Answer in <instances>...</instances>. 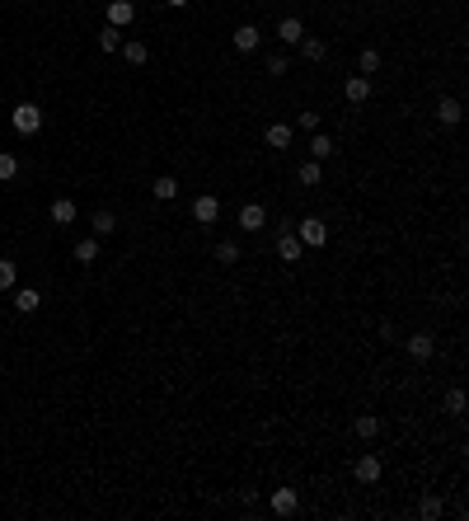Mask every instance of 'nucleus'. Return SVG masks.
I'll return each mask as SVG.
<instances>
[{
  "label": "nucleus",
  "instance_id": "1a4fd4ad",
  "mask_svg": "<svg viewBox=\"0 0 469 521\" xmlns=\"http://www.w3.org/2000/svg\"><path fill=\"white\" fill-rule=\"evenodd\" d=\"M230 43H234V52H253L258 43H263V38H258V29H253V24H239Z\"/></svg>",
  "mask_w": 469,
  "mask_h": 521
},
{
  "label": "nucleus",
  "instance_id": "473e14b6",
  "mask_svg": "<svg viewBox=\"0 0 469 521\" xmlns=\"http://www.w3.org/2000/svg\"><path fill=\"white\" fill-rule=\"evenodd\" d=\"M296 123H300V127H305V132H319V113H300Z\"/></svg>",
  "mask_w": 469,
  "mask_h": 521
},
{
  "label": "nucleus",
  "instance_id": "cd10ccee",
  "mask_svg": "<svg viewBox=\"0 0 469 521\" xmlns=\"http://www.w3.org/2000/svg\"><path fill=\"white\" fill-rule=\"evenodd\" d=\"M375 432H380V418H371V413H361V418H357V437H366V442H371Z\"/></svg>",
  "mask_w": 469,
  "mask_h": 521
},
{
  "label": "nucleus",
  "instance_id": "f3484780",
  "mask_svg": "<svg viewBox=\"0 0 469 521\" xmlns=\"http://www.w3.org/2000/svg\"><path fill=\"white\" fill-rule=\"evenodd\" d=\"M437 118H441L446 127H455L460 118H465V109H460V99H441V104H437Z\"/></svg>",
  "mask_w": 469,
  "mask_h": 521
},
{
  "label": "nucleus",
  "instance_id": "f03ea898",
  "mask_svg": "<svg viewBox=\"0 0 469 521\" xmlns=\"http://www.w3.org/2000/svg\"><path fill=\"white\" fill-rule=\"evenodd\" d=\"M296 235H300V244H310V249H319V244H328V225L319 221V216H305Z\"/></svg>",
  "mask_w": 469,
  "mask_h": 521
},
{
  "label": "nucleus",
  "instance_id": "72a5a7b5",
  "mask_svg": "<svg viewBox=\"0 0 469 521\" xmlns=\"http://www.w3.org/2000/svg\"><path fill=\"white\" fill-rule=\"evenodd\" d=\"M164 5H174V10H183V5H188V0H164Z\"/></svg>",
  "mask_w": 469,
  "mask_h": 521
},
{
  "label": "nucleus",
  "instance_id": "393cba45",
  "mask_svg": "<svg viewBox=\"0 0 469 521\" xmlns=\"http://www.w3.org/2000/svg\"><path fill=\"white\" fill-rule=\"evenodd\" d=\"M300 52H305V62H324V43H319V38H300Z\"/></svg>",
  "mask_w": 469,
  "mask_h": 521
},
{
  "label": "nucleus",
  "instance_id": "4be33fe9",
  "mask_svg": "<svg viewBox=\"0 0 469 521\" xmlns=\"http://www.w3.org/2000/svg\"><path fill=\"white\" fill-rule=\"evenodd\" d=\"M296 179L305 183V188H314V183H319V160H305V165H296Z\"/></svg>",
  "mask_w": 469,
  "mask_h": 521
},
{
  "label": "nucleus",
  "instance_id": "6ab92c4d",
  "mask_svg": "<svg viewBox=\"0 0 469 521\" xmlns=\"http://www.w3.org/2000/svg\"><path fill=\"white\" fill-rule=\"evenodd\" d=\"M441 512H446V503H441V498H432V493H427V498L418 503V517H422V521H437Z\"/></svg>",
  "mask_w": 469,
  "mask_h": 521
},
{
  "label": "nucleus",
  "instance_id": "39448f33",
  "mask_svg": "<svg viewBox=\"0 0 469 521\" xmlns=\"http://www.w3.org/2000/svg\"><path fill=\"white\" fill-rule=\"evenodd\" d=\"M263 225H267V211H263L258 202H244V207H239V230H249V235H253V230H263Z\"/></svg>",
  "mask_w": 469,
  "mask_h": 521
},
{
  "label": "nucleus",
  "instance_id": "dca6fc26",
  "mask_svg": "<svg viewBox=\"0 0 469 521\" xmlns=\"http://www.w3.org/2000/svg\"><path fill=\"white\" fill-rule=\"evenodd\" d=\"M296 489H277L272 493V512H277V517H291V512H296Z\"/></svg>",
  "mask_w": 469,
  "mask_h": 521
},
{
  "label": "nucleus",
  "instance_id": "aec40b11",
  "mask_svg": "<svg viewBox=\"0 0 469 521\" xmlns=\"http://www.w3.org/2000/svg\"><path fill=\"white\" fill-rule=\"evenodd\" d=\"M328 155H333V137L314 132V141H310V160H328Z\"/></svg>",
  "mask_w": 469,
  "mask_h": 521
},
{
  "label": "nucleus",
  "instance_id": "9b49d317",
  "mask_svg": "<svg viewBox=\"0 0 469 521\" xmlns=\"http://www.w3.org/2000/svg\"><path fill=\"white\" fill-rule=\"evenodd\" d=\"M357 479H361V484H380V456L366 451V456L357 460Z\"/></svg>",
  "mask_w": 469,
  "mask_h": 521
},
{
  "label": "nucleus",
  "instance_id": "7c9ffc66",
  "mask_svg": "<svg viewBox=\"0 0 469 521\" xmlns=\"http://www.w3.org/2000/svg\"><path fill=\"white\" fill-rule=\"evenodd\" d=\"M446 413H465V390H446Z\"/></svg>",
  "mask_w": 469,
  "mask_h": 521
},
{
  "label": "nucleus",
  "instance_id": "c85d7f7f",
  "mask_svg": "<svg viewBox=\"0 0 469 521\" xmlns=\"http://www.w3.org/2000/svg\"><path fill=\"white\" fill-rule=\"evenodd\" d=\"M15 277H19V268L10 263V258H0V291H10V286H15Z\"/></svg>",
  "mask_w": 469,
  "mask_h": 521
},
{
  "label": "nucleus",
  "instance_id": "ddd939ff",
  "mask_svg": "<svg viewBox=\"0 0 469 521\" xmlns=\"http://www.w3.org/2000/svg\"><path fill=\"white\" fill-rule=\"evenodd\" d=\"M150 193H155L160 202H174V197H178V179H174V174H160L155 183H150Z\"/></svg>",
  "mask_w": 469,
  "mask_h": 521
},
{
  "label": "nucleus",
  "instance_id": "a878e982",
  "mask_svg": "<svg viewBox=\"0 0 469 521\" xmlns=\"http://www.w3.org/2000/svg\"><path fill=\"white\" fill-rule=\"evenodd\" d=\"M99 258V239H80L76 244V263H94Z\"/></svg>",
  "mask_w": 469,
  "mask_h": 521
},
{
  "label": "nucleus",
  "instance_id": "6e6552de",
  "mask_svg": "<svg viewBox=\"0 0 469 521\" xmlns=\"http://www.w3.org/2000/svg\"><path fill=\"white\" fill-rule=\"evenodd\" d=\"M432 352H437V343H432V333H413V338H408V357H413V362H427Z\"/></svg>",
  "mask_w": 469,
  "mask_h": 521
},
{
  "label": "nucleus",
  "instance_id": "f257e3e1",
  "mask_svg": "<svg viewBox=\"0 0 469 521\" xmlns=\"http://www.w3.org/2000/svg\"><path fill=\"white\" fill-rule=\"evenodd\" d=\"M10 127H15L19 137H33V132L43 127V109H38V104H19V109L10 113Z\"/></svg>",
  "mask_w": 469,
  "mask_h": 521
},
{
  "label": "nucleus",
  "instance_id": "4468645a",
  "mask_svg": "<svg viewBox=\"0 0 469 521\" xmlns=\"http://www.w3.org/2000/svg\"><path fill=\"white\" fill-rule=\"evenodd\" d=\"M90 225H94V239H108L113 230H118V216H113V211H94Z\"/></svg>",
  "mask_w": 469,
  "mask_h": 521
},
{
  "label": "nucleus",
  "instance_id": "f8f14e48",
  "mask_svg": "<svg viewBox=\"0 0 469 521\" xmlns=\"http://www.w3.org/2000/svg\"><path fill=\"white\" fill-rule=\"evenodd\" d=\"M277 38H281V43H300V38H305V24H300L296 15H286L277 24Z\"/></svg>",
  "mask_w": 469,
  "mask_h": 521
},
{
  "label": "nucleus",
  "instance_id": "bb28decb",
  "mask_svg": "<svg viewBox=\"0 0 469 521\" xmlns=\"http://www.w3.org/2000/svg\"><path fill=\"white\" fill-rule=\"evenodd\" d=\"M216 258H220V263H239V244H234V239H220Z\"/></svg>",
  "mask_w": 469,
  "mask_h": 521
},
{
  "label": "nucleus",
  "instance_id": "a211bd4d",
  "mask_svg": "<svg viewBox=\"0 0 469 521\" xmlns=\"http://www.w3.org/2000/svg\"><path fill=\"white\" fill-rule=\"evenodd\" d=\"M52 221L71 225V221H76V202H71V197H57V202H52Z\"/></svg>",
  "mask_w": 469,
  "mask_h": 521
},
{
  "label": "nucleus",
  "instance_id": "5701e85b",
  "mask_svg": "<svg viewBox=\"0 0 469 521\" xmlns=\"http://www.w3.org/2000/svg\"><path fill=\"white\" fill-rule=\"evenodd\" d=\"M357 66H361V76H375V71H380V52H375V48H361Z\"/></svg>",
  "mask_w": 469,
  "mask_h": 521
},
{
  "label": "nucleus",
  "instance_id": "7ed1b4c3",
  "mask_svg": "<svg viewBox=\"0 0 469 521\" xmlns=\"http://www.w3.org/2000/svg\"><path fill=\"white\" fill-rule=\"evenodd\" d=\"M216 216H220V202L211 197V193L192 197V221H197V225H216Z\"/></svg>",
  "mask_w": 469,
  "mask_h": 521
},
{
  "label": "nucleus",
  "instance_id": "b1692460",
  "mask_svg": "<svg viewBox=\"0 0 469 521\" xmlns=\"http://www.w3.org/2000/svg\"><path fill=\"white\" fill-rule=\"evenodd\" d=\"M118 52H122V57H127L132 66H146V57H150V52H146V43H122Z\"/></svg>",
  "mask_w": 469,
  "mask_h": 521
},
{
  "label": "nucleus",
  "instance_id": "423d86ee",
  "mask_svg": "<svg viewBox=\"0 0 469 521\" xmlns=\"http://www.w3.org/2000/svg\"><path fill=\"white\" fill-rule=\"evenodd\" d=\"M132 15H136V5H132V0H108V10H104V19H108L113 29L132 24Z\"/></svg>",
  "mask_w": 469,
  "mask_h": 521
},
{
  "label": "nucleus",
  "instance_id": "20e7f679",
  "mask_svg": "<svg viewBox=\"0 0 469 521\" xmlns=\"http://www.w3.org/2000/svg\"><path fill=\"white\" fill-rule=\"evenodd\" d=\"M300 253H305L300 235H291V230H281V235H277V258H281V263H300Z\"/></svg>",
  "mask_w": 469,
  "mask_h": 521
},
{
  "label": "nucleus",
  "instance_id": "c756f323",
  "mask_svg": "<svg viewBox=\"0 0 469 521\" xmlns=\"http://www.w3.org/2000/svg\"><path fill=\"white\" fill-rule=\"evenodd\" d=\"M15 174H19V160L10 151H0V179H15Z\"/></svg>",
  "mask_w": 469,
  "mask_h": 521
},
{
  "label": "nucleus",
  "instance_id": "9d476101",
  "mask_svg": "<svg viewBox=\"0 0 469 521\" xmlns=\"http://www.w3.org/2000/svg\"><path fill=\"white\" fill-rule=\"evenodd\" d=\"M263 141L272 146V151H286V146H291V123H272L263 132Z\"/></svg>",
  "mask_w": 469,
  "mask_h": 521
},
{
  "label": "nucleus",
  "instance_id": "412c9836",
  "mask_svg": "<svg viewBox=\"0 0 469 521\" xmlns=\"http://www.w3.org/2000/svg\"><path fill=\"white\" fill-rule=\"evenodd\" d=\"M99 48H104V52H118V48H122V29L104 24V33H99Z\"/></svg>",
  "mask_w": 469,
  "mask_h": 521
},
{
  "label": "nucleus",
  "instance_id": "2f4dec72",
  "mask_svg": "<svg viewBox=\"0 0 469 521\" xmlns=\"http://www.w3.org/2000/svg\"><path fill=\"white\" fill-rule=\"evenodd\" d=\"M267 76H286V57H281V52L267 57Z\"/></svg>",
  "mask_w": 469,
  "mask_h": 521
},
{
  "label": "nucleus",
  "instance_id": "0eeeda50",
  "mask_svg": "<svg viewBox=\"0 0 469 521\" xmlns=\"http://www.w3.org/2000/svg\"><path fill=\"white\" fill-rule=\"evenodd\" d=\"M343 95H347V104H366L371 99V76H352L343 85Z\"/></svg>",
  "mask_w": 469,
  "mask_h": 521
},
{
  "label": "nucleus",
  "instance_id": "2eb2a0df",
  "mask_svg": "<svg viewBox=\"0 0 469 521\" xmlns=\"http://www.w3.org/2000/svg\"><path fill=\"white\" fill-rule=\"evenodd\" d=\"M38 305H43V296H38L33 286H19V291H15V310H19V315H33Z\"/></svg>",
  "mask_w": 469,
  "mask_h": 521
}]
</instances>
